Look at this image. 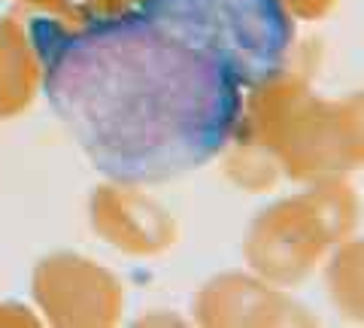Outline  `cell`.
<instances>
[{
  "mask_svg": "<svg viewBox=\"0 0 364 328\" xmlns=\"http://www.w3.org/2000/svg\"><path fill=\"white\" fill-rule=\"evenodd\" d=\"M31 40L55 116L112 183H164L198 171L240 122L243 85L140 9L73 31L37 18Z\"/></svg>",
  "mask_w": 364,
  "mask_h": 328,
  "instance_id": "1",
  "label": "cell"
},
{
  "mask_svg": "<svg viewBox=\"0 0 364 328\" xmlns=\"http://www.w3.org/2000/svg\"><path fill=\"white\" fill-rule=\"evenodd\" d=\"M136 9L164 33L219 61L243 88L277 79L294 46L282 0H140Z\"/></svg>",
  "mask_w": 364,
  "mask_h": 328,
  "instance_id": "2",
  "label": "cell"
}]
</instances>
